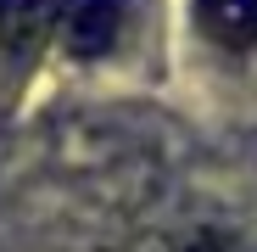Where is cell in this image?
<instances>
[{"label": "cell", "mask_w": 257, "mask_h": 252, "mask_svg": "<svg viewBox=\"0 0 257 252\" xmlns=\"http://www.w3.org/2000/svg\"><path fill=\"white\" fill-rule=\"evenodd\" d=\"M56 28V0H0V90L34 67Z\"/></svg>", "instance_id": "obj_1"}, {"label": "cell", "mask_w": 257, "mask_h": 252, "mask_svg": "<svg viewBox=\"0 0 257 252\" xmlns=\"http://www.w3.org/2000/svg\"><path fill=\"white\" fill-rule=\"evenodd\" d=\"M117 28H123V6L117 0H56V39L78 62L106 56Z\"/></svg>", "instance_id": "obj_2"}, {"label": "cell", "mask_w": 257, "mask_h": 252, "mask_svg": "<svg viewBox=\"0 0 257 252\" xmlns=\"http://www.w3.org/2000/svg\"><path fill=\"white\" fill-rule=\"evenodd\" d=\"M196 28L224 51L257 45V0H196Z\"/></svg>", "instance_id": "obj_3"}, {"label": "cell", "mask_w": 257, "mask_h": 252, "mask_svg": "<svg viewBox=\"0 0 257 252\" xmlns=\"http://www.w3.org/2000/svg\"><path fill=\"white\" fill-rule=\"evenodd\" d=\"M146 252H229V246L212 241V235H196V241H185V246H146Z\"/></svg>", "instance_id": "obj_4"}]
</instances>
